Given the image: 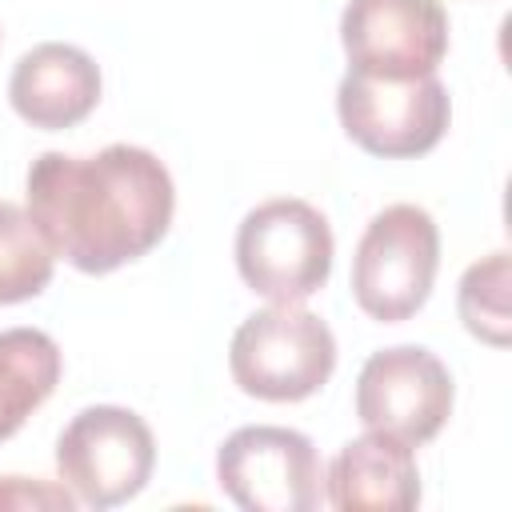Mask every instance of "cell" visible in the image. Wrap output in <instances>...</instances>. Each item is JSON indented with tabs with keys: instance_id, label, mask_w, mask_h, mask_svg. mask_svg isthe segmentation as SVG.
<instances>
[{
	"instance_id": "cell-3",
	"label": "cell",
	"mask_w": 512,
	"mask_h": 512,
	"mask_svg": "<svg viewBox=\"0 0 512 512\" xmlns=\"http://www.w3.org/2000/svg\"><path fill=\"white\" fill-rule=\"evenodd\" d=\"M332 228L320 208L296 196L256 204L236 228L240 280L272 304H304L332 276Z\"/></svg>"
},
{
	"instance_id": "cell-15",
	"label": "cell",
	"mask_w": 512,
	"mask_h": 512,
	"mask_svg": "<svg viewBox=\"0 0 512 512\" xmlns=\"http://www.w3.org/2000/svg\"><path fill=\"white\" fill-rule=\"evenodd\" d=\"M72 504H76V496L64 484L0 476V508H72Z\"/></svg>"
},
{
	"instance_id": "cell-2",
	"label": "cell",
	"mask_w": 512,
	"mask_h": 512,
	"mask_svg": "<svg viewBox=\"0 0 512 512\" xmlns=\"http://www.w3.org/2000/svg\"><path fill=\"white\" fill-rule=\"evenodd\" d=\"M228 368L240 392L268 404H296L328 384L336 336L300 304H268L232 332Z\"/></svg>"
},
{
	"instance_id": "cell-10",
	"label": "cell",
	"mask_w": 512,
	"mask_h": 512,
	"mask_svg": "<svg viewBox=\"0 0 512 512\" xmlns=\"http://www.w3.org/2000/svg\"><path fill=\"white\" fill-rule=\"evenodd\" d=\"M8 100L16 116L32 128L60 132L80 124L100 104V68L76 44H36L28 48L8 80Z\"/></svg>"
},
{
	"instance_id": "cell-14",
	"label": "cell",
	"mask_w": 512,
	"mask_h": 512,
	"mask_svg": "<svg viewBox=\"0 0 512 512\" xmlns=\"http://www.w3.org/2000/svg\"><path fill=\"white\" fill-rule=\"evenodd\" d=\"M456 308L464 328L492 344L504 348L508 344V252H492L476 264H468V272L460 276V292H456Z\"/></svg>"
},
{
	"instance_id": "cell-7",
	"label": "cell",
	"mask_w": 512,
	"mask_h": 512,
	"mask_svg": "<svg viewBox=\"0 0 512 512\" xmlns=\"http://www.w3.org/2000/svg\"><path fill=\"white\" fill-rule=\"evenodd\" d=\"M216 484L244 512H312L324 496L312 440L280 424L236 428L216 452Z\"/></svg>"
},
{
	"instance_id": "cell-11",
	"label": "cell",
	"mask_w": 512,
	"mask_h": 512,
	"mask_svg": "<svg viewBox=\"0 0 512 512\" xmlns=\"http://www.w3.org/2000/svg\"><path fill=\"white\" fill-rule=\"evenodd\" d=\"M328 504L340 512H408L420 504V472L412 444L388 432L348 440L324 472Z\"/></svg>"
},
{
	"instance_id": "cell-8",
	"label": "cell",
	"mask_w": 512,
	"mask_h": 512,
	"mask_svg": "<svg viewBox=\"0 0 512 512\" xmlns=\"http://www.w3.org/2000/svg\"><path fill=\"white\" fill-rule=\"evenodd\" d=\"M452 376L444 360L420 344L380 348L356 376V416L372 432L404 444H428L452 416Z\"/></svg>"
},
{
	"instance_id": "cell-6",
	"label": "cell",
	"mask_w": 512,
	"mask_h": 512,
	"mask_svg": "<svg viewBox=\"0 0 512 512\" xmlns=\"http://www.w3.org/2000/svg\"><path fill=\"white\" fill-rule=\"evenodd\" d=\"M340 128L380 160H416L432 152L452 120L448 88L436 76L376 80L348 72L336 88Z\"/></svg>"
},
{
	"instance_id": "cell-4",
	"label": "cell",
	"mask_w": 512,
	"mask_h": 512,
	"mask_svg": "<svg viewBox=\"0 0 512 512\" xmlns=\"http://www.w3.org/2000/svg\"><path fill=\"white\" fill-rule=\"evenodd\" d=\"M440 268V228L420 204L376 212L352 256V296L364 316L400 324L424 308Z\"/></svg>"
},
{
	"instance_id": "cell-9",
	"label": "cell",
	"mask_w": 512,
	"mask_h": 512,
	"mask_svg": "<svg viewBox=\"0 0 512 512\" xmlns=\"http://www.w3.org/2000/svg\"><path fill=\"white\" fill-rule=\"evenodd\" d=\"M340 44L348 72L376 80L436 76L448 56V12L440 0H348Z\"/></svg>"
},
{
	"instance_id": "cell-5",
	"label": "cell",
	"mask_w": 512,
	"mask_h": 512,
	"mask_svg": "<svg viewBox=\"0 0 512 512\" xmlns=\"http://www.w3.org/2000/svg\"><path fill=\"white\" fill-rule=\"evenodd\" d=\"M156 468V440L144 416L120 404L80 408L56 440L60 484L88 508H116L144 492Z\"/></svg>"
},
{
	"instance_id": "cell-1",
	"label": "cell",
	"mask_w": 512,
	"mask_h": 512,
	"mask_svg": "<svg viewBox=\"0 0 512 512\" xmlns=\"http://www.w3.org/2000/svg\"><path fill=\"white\" fill-rule=\"evenodd\" d=\"M24 196L48 248L88 276L148 256L176 212L164 160L136 144H108L96 156L40 152Z\"/></svg>"
},
{
	"instance_id": "cell-12",
	"label": "cell",
	"mask_w": 512,
	"mask_h": 512,
	"mask_svg": "<svg viewBox=\"0 0 512 512\" xmlns=\"http://www.w3.org/2000/svg\"><path fill=\"white\" fill-rule=\"evenodd\" d=\"M60 344L40 328L0 332V444L24 428V420L60 384Z\"/></svg>"
},
{
	"instance_id": "cell-13",
	"label": "cell",
	"mask_w": 512,
	"mask_h": 512,
	"mask_svg": "<svg viewBox=\"0 0 512 512\" xmlns=\"http://www.w3.org/2000/svg\"><path fill=\"white\" fill-rule=\"evenodd\" d=\"M56 252L32 224L28 208L0 200V304H20L52 284Z\"/></svg>"
}]
</instances>
